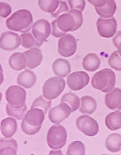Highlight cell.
Returning a JSON list of instances; mask_svg holds the SVG:
<instances>
[{
    "label": "cell",
    "instance_id": "6da1fadb",
    "mask_svg": "<svg viewBox=\"0 0 121 155\" xmlns=\"http://www.w3.org/2000/svg\"><path fill=\"white\" fill-rule=\"evenodd\" d=\"M5 24L11 31L28 33L33 25V16L28 10H19L6 20Z\"/></svg>",
    "mask_w": 121,
    "mask_h": 155
},
{
    "label": "cell",
    "instance_id": "7a4b0ae2",
    "mask_svg": "<svg viewBox=\"0 0 121 155\" xmlns=\"http://www.w3.org/2000/svg\"><path fill=\"white\" fill-rule=\"evenodd\" d=\"M115 84V73L110 68H105L96 73L91 79L92 86L104 93L112 91Z\"/></svg>",
    "mask_w": 121,
    "mask_h": 155
},
{
    "label": "cell",
    "instance_id": "3957f363",
    "mask_svg": "<svg viewBox=\"0 0 121 155\" xmlns=\"http://www.w3.org/2000/svg\"><path fill=\"white\" fill-rule=\"evenodd\" d=\"M67 131L65 127L60 124L52 126L47 134V143L53 150L62 148L67 143Z\"/></svg>",
    "mask_w": 121,
    "mask_h": 155
},
{
    "label": "cell",
    "instance_id": "277c9868",
    "mask_svg": "<svg viewBox=\"0 0 121 155\" xmlns=\"http://www.w3.org/2000/svg\"><path fill=\"white\" fill-rule=\"evenodd\" d=\"M65 87V80L62 78L54 77L47 79L43 86V95L47 100L57 98Z\"/></svg>",
    "mask_w": 121,
    "mask_h": 155
},
{
    "label": "cell",
    "instance_id": "5b68a950",
    "mask_svg": "<svg viewBox=\"0 0 121 155\" xmlns=\"http://www.w3.org/2000/svg\"><path fill=\"white\" fill-rule=\"evenodd\" d=\"M51 32L49 23L45 19H39L32 26V33L35 39V46L40 47L47 39Z\"/></svg>",
    "mask_w": 121,
    "mask_h": 155
},
{
    "label": "cell",
    "instance_id": "8992f818",
    "mask_svg": "<svg viewBox=\"0 0 121 155\" xmlns=\"http://www.w3.org/2000/svg\"><path fill=\"white\" fill-rule=\"evenodd\" d=\"M5 99L11 107L20 108L25 105L26 92L20 86H11L5 92Z\"/></svg>",
    "mask_w": 121,
    "mask_h": 155
},
{
    "label": "cell",
    "instance_id": "52a82bcc",
    "mask_svg": "<svg viewBox=\"0 0 121 155\" xmlns=\"http://www.w3.org/2000/svg\"><path fill=\"white\" fill-rule=\"evenodd\" d=\"M76 126L83 134L89 137L95 136L99 130V124L96 120L87 115H81L77 118Z\"/></svg>",
    "mask_w": 121,
    "mask_h": 155
},
{
    "label": "cell",
    "instance_id": "ba28073f",
    "mask_svg": "<svg viewBox=\"0 0 121 155\" xmlns=\"http://www.w3.org/2000/svg\"><path fill=\"white\" fill-rule=\"evenodd\" d=\"M77 49L76 38L70 34H67L61 37L58 41V51L61 56L70 57L73 56Z\"/></svg>",
    "mask_w": 121,
    "mask_h": 155
},
{
    "label": "cell",
    "instance_id": "9c48e42d",
    "mask_svg": "<svg viewBox=\"0 0 121 155\" xmlns=\"http://www.w3.org/2000/svg\"><path fill=\"white\" fill-rule=\"evenodd\" d=\"M117 21L114 17L109 18H99L97 21V29L99 35L105 38H110L116 32Z\"/></svg>",
    "mask_w": 121,
    "mask_h": 155
},
{
    "label": "cell",
    "instance_id": "30bf717a",
    "mask_svg": "<svg viewBox=\"0 0 121 155\" xmlns=\"http://www.w3.org/2000/svg\"><path fill=\"white\" fill-rule=\"evenodd\" d=\"M90 81L89 74L84 71H76L67 78V84L70 89L78 91L84 88Z\"/></svg>",
    "mask_w": 121,
    "mask_h": 155
},
{
    "label": "cell",
    "instance_id": "8fae6325",
    "mask_svg": "<svg viewBox=\"0 0 121 155\" xmlns=\"http://www.w3.org/2000/svg\"><path fill=\"white\" fill-rule=\"evenodd\" d=\"M71 112V108L67 104L60 102V105L50 110L49 119L52 123L59 124L67 118Z\"/></svg>",
    "mask_w": 121,
    "mask_h": 155
},
{
    "label": "cell",
    "instance_id": "7c38bea8",
    "mask_svg": "<svg viewBox=\"0 0 121 155\" xmlns=\"http://www.w3.org/2000/svg\"><path fill=\"white\" fill-rule=\"evenodd\" d=\"M21 44V38L17 33L5 31L2 33L0 38V47L6 51L15 50Z\"/></svg>",
    "mask_w": 121,
    "mask_h": 155
},
{
    "label": "cell",
    "instance_id": "4fadbf2b",
    "mask_svg": "<svg viewBox=\"0 0 121 155\" xmlns=\"http://www.w3.org/2000/svg\"><path fill=\"white\" fill-rule=\"evenodd\" d=\"M45 112L41 109L31 108L25 114L23 120L32 126L41 125L45 120Z\"/></svg>",
    "mask_w": 121,
    "mask_h": 155
},
{
    "label": "cell",
    "instance_id": "5bb4252c",
    "mask_svg": "<svg viewBox=\"0 0 121 155\" xmlns=\"http://www.w3.org/2000/svg\"><path fill=\"white\" fill-rule=\"evenodd\" d=\"M27 58V66L30 69H33L41 64L43 55L41 50L38 47H34L23 52Z\"/></svg>",
    "mask_w": 121,
    "mask_h": 155
},
{
    "label": "cell",
    "instance_id": "9a60e30c",
    "mask_svg": "<svg viewBox=\"0 0 121 155\" xmlns=\"http://www.w3.org/2000/svg\"><path fill=\"white\" fill-rule=\"evenodd\" d=\"M106 107L110 110H121V89L115 88L109 93H107L105 98Z\"/></svg>",
    "mask_w": 121,
    "mask_h": 155
},
{
    "label": "cell",
    "instance_id": "2e32d148",
    "mask_svg": "<svg viewBox=\"0 0 121 155\" xmlns=\"http://www.w3.org/2000/svg\"><path fill=\"white\" fill-rule=\"evenodd\" d=\"M57 25L60 30L67 33L68 31H75L76 20L74 16L69 13L61 15L57 19Z\"/></svg>",
    "mask_w": 121,
    "mask_h": 155
},
{
    "label": "cell",
    "instance_id": "e0dca14e",
    "mask_svg": "<svg viewBox=\"0 0 121 155\" xmlns=\"http://www.w3.org/2000/svg\"><path fill=\"white\" fill-rule=\"evenodd\" d=\"M52 70L58 77L65 78L71 72V65L67 60L59 58L53 62Z\"/></svg>",
    "mask_w": 121,
    "mask_h": 155
},
{
    "label": "cell",
    "instance_id": "ac0fdd59",
    "mask_svg": "<svg viewBox=\"0 0 121 155\" xmlns=\"http://www.w3.org/2000/svg\"><path fill=\"white\" fill-rule=\"evenodd\" d=\"M17 129V121L15 118L8 117L1 122V131L5 138H11L16 133Z\"/></svg>",
    "mask_w": 121,
    "mask_h": 155
},
{
    "label": "cell",
    "instance_id": "d6986e66",
    "mask_svg": "<svg viewBox=\"0 0 121 155\" xmlns=\"http://www.w3.org/2000/svg\"><path fill=\"white\" fill-rule=\"evenodd\" d=\"M36 80L37 78L34 73L26 70L18 76L17 83L18 85L23 86L25 89H29L35 84Z\"/></svg>",
    "mask_w": 121,
    "mask_h": 155
},
{
    "label": "cell",
    "instance_id": "ffe728a7",
    "mask_svg": "<svg viewBox=\"0 0 121 155\" xmlns=\"http://www.w3.org/2000/svg\"><path fill=\"white\" fill-rule=\"evenodd\" d=\"M27 62L26 57L23 52H15L13 54L8 60L10 67L15 71H20L25 69L27 65Z\"/></svg>",
    "mask_w": 121,
    "mask_h": 155
},
{
    "label": "cell",
    "instance_id": "44dd1931",
    "mask_svg": "<svg viewBox=\"0 0 121 155\" xmlns=\"http://www.w3.org/2000/svg\"><path fill=\"white\" fill-rule=\"evenodd\" d=\"M116 8V3L115 0H107L106 4L103 7H95L97 15L103 18H111L115 14Z\"/></svg>",
    "mask_w": 121,
    "mask_h": 155
},
{
    "label": "cell",
    "instance_id": "7402d4cb",
    "mask_svg": "<svg viewBox=\"0 0 121 155\" xmlns=\"http://www.w3.org/2000/svg\"><path fill=\"white\" fill-rule=\"evenodd\" d=\"M100 60L98 55L94 53H89L84 57L83 60V67L87 71L94 72L100 65Z\"/></svg>",
    "mask_w": 121,
    "mask_h": 155
},
{
    "label": "cell",
    "instance_id": "603a6c76",
    "mask_svg": "<svg viewBox=\"0 0 121 155\" xmlns=\"http://www.w3.org/2000/svg\"><path fill=\"white\" fill-rule=\"evenodd\" d=\"M0 143V155H17L18 144L15 140L9 138H1Z\"/></svg>",
    "mask_w": 121,
    "mask_h": 155
},
{
    "label": "cell",
    "instance_id": "cb8c5ba5",
    "mask_svg": "<svg viewBox=\"0 0 121 155\" xmlns=\"http://www.w3.org/2000/svg\"><path fill=\"white\" fill-rule=\"evenodd\" d=\"M81 113L86 115H91L97 108L96 101L90 96H84L81 99Z\"/></svg>",
    "mask_w": 121,
    "mask_h": 155
},
{
    "label": "cell",
    "instance_id": "d4e9b609",
    "mask_svg": "<svg viewBox=\"0 0 121 155\" xmlns=\"http://www.w3.org/2000/svg\"><path fill=\"white\" fill-rule=\"evenodd\" d=\"M105 124L107 128L112 131L121 128V112H115L109 114L105 119Z\"/></svg>",
    "mask_w": 121,
    "mask_h": 155
},
{
    "label": "cell",
    "instance_id": "484cf974",
    "mask_svg": "<svg viewBox=\"0 0 121 155\" xmlns=\"http://www.w3.org/2000/svg\"><path fill=\"white\" fill-rule=\"evenodd\" d=\"M105 145L107 149L112 153L121 151V135L118 133L111 134L106 139Z\"/></svg>",
    "mask_w": 121,
    "mask_h": 155
},
{
    "label": "cell",
    "instance_id": "4316f807",
    "mask_svg": "<svg viewBox=\"0 0 121 155\" xmlns=\"http://www.w3.org/2000/svg\"><path fill=\"white\" fill-rule=\"evenodd\" d=\"M60 102L67 104L71 107L72 112L77 110L80 105V101L79 97L76 94L73 93H66L62 96Z\"/></svg>",
    "mask_w": 121,
    "mask_h": 155
},
{
    "label": "cell",
    "instance_id": "83f0119b",
    "mask_svg": "<svg viewBox=\"0 0 121 155\" xmlns=\"http://www.w3.org/2000/svg\"><path fill=\"white\" fill-rule=\"evenodd\" d=\"M40 8L46 13H54L60 5V0H38Z\"/></svg>",
    "mask_w": 121,
    "mask_h": 155
},
{
    "label": "cell",
    "instance_id": "f1b7e54d",
    "mask_svg": "<svg viewBox=\"0 0 121 155\" xmlns=\"http://www.w3.org/2000/svg\"><path fill=\"white\" fill-rule=\"evenodd\" d=\"M27 109L28 108L26 104L20 108L11 107L8 103L6 105V112L7 115L8 116L13 117L18 120H20L24 118Z\"/></svg>",
    "mask_w": 121,
    "mask_h": 155
},
{
    "label": "cell",
    "instance_id": "f546056e",
    "mask_svg": "<svg viewBox=\"0 0 121 155\" xmlns=\"http://www.w3.org/2000/svg\"><path fill=\"white\" fill-rule=\"evenodd\" d=\"M85 151L86 149L84 143L80 141H75L69 145L66 155H84Z\"/></svg>",
    "mask_w": 121,
    "mask_h": 155
},
{
    "label": "cell",
    "instance_id": "4dcf8cb0",
    "mask_svg": "<svg viewBox=\"0 0 121 155\" xmlns=\"http://www.w3.org/2000/svg\"><path fill=\"white\" fill-rule=\"evenodd\" d=\"M46 98L43 96H40L39 97L36 98L33 102L31 108H37L42 109L45 114L47 111V110L51 107L52 102L51 101L46 100Z\"/></svg>",
    "mask_w": 121,
    "mask_h": 155
},
{
    "label": "cell",
    "instance_id": "1f68e13d",
    "mask_svg": "<svg viewBox=\"0 0 121 155\" xmlns=\"http://www.w3.org/2000/svg\"><path fill=\"white\" fill-rule=\"evenodd\" d=\"M109 66L116 71H121V56L118 51H114L110 56L109 60Z\"/></svg>",
    "mask_w": 121,
    "mask_h": 155
},
{
    "label": "cell",
    "instance_id": "d6a6232c",
    "mask_svg": "<svg viewBox=\"0 0 121 155\" xmlns=\"http://www.w3.org/2000/svg\"><path fill=\"white\" fill-rule=\"evenodd\" d=\"M21 45L26 49H31L35 46V39L30 33H23L20 35Z\"/></svg>",
    "mask_w": 121,
    "mask_h": 155
},
{
    "label": "cell",
    "instance_id": "836d02e7",
    "mask_svg": "<svg viewBox=\"0 0 121 155\" xmlns=\"http://www.w3.org/2000/svg\"><path fill=\"white\" fill-rule=\"evenodd\" d=\"M21 127V130L24 133H25L27 135L31 136V135L36 134L40 131L42 127V125L39 126H32L26 123L23 120Z\"/></svg>",
    "mask_w": 121,
    "mask_h": 155
},
{
    "label": "cell",
    "instance_id": "e575fe53",
    "mask_svg": "<svg viewBox=\"0 0 121 155\" xmlns=\"http://www.w3.org/2000/svg\"><path fill=\"white\" fill-rule=\"evenodd\" d=\"M69 13L74 16L76 20V26L75 31L80 29L83 23V16L82 12L78 10H71L68 12Z\"/></svg>",
    "mask_w": 121,
    "mask_h": 155
},
{
    "label": "cell",
    "instance_id": "d590c367",
    "mask_svg": "<svg viewBox=\"0 0 121 155\" xmlns=\"http://www.w3.org/2000/svg\"><path fill=\"white\" fill-rule=\"evenodd\" d=\"M71 10H78L83 12L86 7L85 0H68Z\"/></svg>",
    "mask_w": 121,
    "mask_h": 155
},
{
    "label": "cell",
    "instance_id": "8d00e7d4",
    "mask_svg": "<svg viewBox=\"0 0 121 155\" xmlns=\"http://www.w3.org/2000/svg\"><path fill=\"white\" fill-rule=\"evenodd\" d=\"M68 10H69V8L67 5V4L64 1L60 0V5L58 8L54 13H52L51 15L54 18H57L61 15L64 13H66L67 12H69Z\"/></svg>",
    "mask_w": 121,
    "mask_h": 155
},
{
    "label": "cell",
    "instance_id": "74e56055",
    "mask_svg": "<svg viewBox=\"0 0 121 155\" xmlns=\"http://www.w3.org/2000/svg\"><path fill=\"white\" fill-rule=\"evenodd\" d=\"M12 12L11 7L7 3L1 2L0 3V15L3 18L9 16Z\"/></svg>",
    "mask_w": 121,
    "mask_h": 155
},
{
    "label": "cell",
    "instance_id": "f35d334b",
    "mask_svg": "<svg viewBox=\"0 0 121 155\" xmlns=\"http://www.w3.org/2000/svg\"><path fill=\"white\" fill-rule=\"evenodd\" d=\"M52 35L55 38H61L65 35H67L66 33L62 31L59 28L58 25H57V19L54 20L52 23Z\"/></svg>",
    "mask_w": 121,
    "mask_h": 155
},
{
    "label": "cell",
    "instance_id": "ab89813d",
    "mask_svg": "<svg viewBox=\"0 0 121 155\" xmlns=\"http://www.w3.org/2000/svg\"><path fill=\"white\" fill-rule=\"evenodd\" d=\"M89 3L94 5L95 7H103L106 4L107 0H87Z\"/></svg>",
    "mask_w": 121,
    "mask_h": 155
},
{
    "label": "cell",
    "instance_id": "60d3db41",
    "mask_svg": "<svg viewBox=\"0 0 121 155\" xmlns=\"http://www.w3.org/2000/svg\"><path fill=\"white\" fill-rule=\"evenodd\" d=\"M121 42V31H118L116 33L115 36L113 39V43L114 46L116 47V48H117Z\"/></svg>",
    "mask_w": 121,
    "mask_h": 155
},
{
    "label": "cell",
    "instance_id": "b9f144b4",
    "mask_svg": "<svg viewBox=\"0 0 121 155\" xmlns=\"http://www.w3.org/2000/svg\"><path fill=\"white\" fill-rule=\"evenodd\" d=\"M117 48H118V51L119 55L121 56V42L119 43V44L118 45Z\"/></svg>",
    "mask_w": 121,
    "mask_h": 155
}]
</instances>
